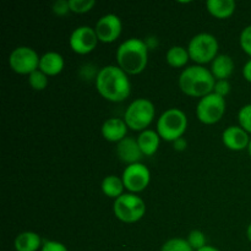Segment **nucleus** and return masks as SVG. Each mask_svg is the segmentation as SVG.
<instances>
[{
    "label": "nucleus",
    "instance_id": "nucleus-7",
    "mask_svg": "<svg viewBox=\"0 0 251 251\" xmlns=\"http://www.w3.org/2000/svg\"><path fill=\"white\" fill-rule=\"evenodd\" d=\"M113 212L118 220L124 223L139 222L146 213V203L137 194H123L114 200Z\"/></svg>",
    "mask_w": 251,
    "mask_h": 251
},
{
    "label": "nucleus",
    "instance_id": "nucleus-14",
    "mask_svg": "<svg viewBox=\"0 0 251 251\" xmlns=\"http://www.w3.org/2000/svg\"><path fill=\"white\" fill-rule=\"evenodd\" d=\"M117 154L118 158L124 162L126 166L139 163L144 156L139 144H137V140L132 139V137H125L117 145Z\"/></svg>",
    "mask_w": 251,
    "mask_h": 251
},
{
    "label": "nucleus",
    "instance_id": "nucleus-27",
    "mask_svg": "<svg viewBox=\"0 0 251 251\" xmlns=\"http://www.w3.org/2000/svg\"><path fill=\"white\" fill-rule=\"evenodd\" d=\"M238 122L240 127H243L248 134H251V103L240 108L238 113Z\"/></svg>",
    "mask_w": 251,
    "mask_h": 251
},
{
    "label": "nucleus",
    "instance_id": "nucleus-3",
    "mask_svg": "<svg viewBox=\"0 0 251 251\" xmlns=\"http://www.w3.org/2000/svg\"><path fill=\"white\" fill-rule=\"evenodd\" d=\"M178 82L184 95L201 100L213 92L216 78L210 69L202 65H193L181 71Z\"/></svg>",
    "mask_w": 251,
    "mask_h": 251
},
{
    "label": "nucleus",
    "instance_id": "nucleus-1",
    "mask_svg": "<svg viewBox=\"0 0 251 251\" xmlns=\"http://www.w3.org/2000/svg\"><path fill=\"white\" fill-rule=\"evenodd\" d=\"M96 88L104 100L109 102H123L131 93L129 75L118 65H107L96 76Z\"/></svg>",
    "mask_w": 251,
    "mask_h": 251
},
{
    "label": "nucleus",
    "instance_id": "nucleus-24",
    "mask_svg": "<svg viewBox=\"0 0 251 251\" xmlns=\"http://www.w3.org/2000/svg\"><path fill=\"white\" fill-rule=\"evenodd\" d=\"M48 77L49 76H47L46 74L42 73L38 69L34 73H32L31 75H28V83L34 91H43L46 90L49 83Z\"/></svg>",
    "mask_w": 251,
    "mask_h": 251
},
{
    "label": "nucleus",
    "instance_id": "nucleus-15",
    "mask_svg": "<svg viewBox=\"0 0 251 251\" xmlns=\"http://www.w3.org/2000/svg\"><path fill=\"white\" fill-rule=\"evenodd\" d=\"M127 129L129 127H127L124 119H120V118H110V119H107L103 123L102 127H100V132H102V136L107 141L119 144L122 140H124L126 137Z\"/></svg>",
    "mask_w": 251,
    "mask_h": 251
},
{
    "label": "nucleus",
    "instance_id": "nucleus-28",
    "mask_svg": "<svg viewBox=\"0 0 251 251\" xmlns=\"http://www.w3.org/2000/svg\"><path fill=\"white\" fill-rule=\"evenodd\" d=\"M239 42L243 50L251 58V25L243 29L239 37Z\"/></svg>",
    "mask_w": 251,
    "mask_h": 251
},
{
    "label": "nucleus",
    "instance_id": "nucleus-2",
    "mask_svg": "<svg viewBox=\"0 0 251 251\" xmlns=\"http://www.w3.org/2000/svg\"><path fill=\"white\" fill-rule=\"evenodd\" d=\"M118 66L127 75H139L149 63V46L140 38H129L117 49Z\"/></svg>",
    "mask_w": 251,
    "mask_h": 251
},
{
    "label": "nucleus",
    "instance_id": "nucleus-23",
    "mask_svg": "<svg viewBox=\"0 0 251 251\" xmlns=\"http://www.w3.org/2000/svg\"><path fill=\"white\" fill-rule=\"evenodd\" d=\"M161 251H194V249L190 247L186 239L172 238L162 245Z\"/></svg>",
    "mask_w": 251,
    "mask_h": 251
},
{
    "label": "nucleus",
    "instance_id": "nucleus-13",
    "mask_svg": "<svg viewBox=\"0 0 251 251\" xmlns=\"http://www.w3.org/2000/svg\"><path fill=\"white\" fill-rule=\"evenodd\" d=\"M250 136L239 125L228 126L222 132V142L230 151H243L248 149L250 144Z\"/></svg>",
    "mask_w": 251,
    "mask_h": 251
},
{
    "label": "nucleus",
    "instance_id": "nucleus-34",
    "mask_svg": "<svg viewBox=\"0 0 251 251\" xmlns=\"http://www.w3.org/2000/svg\"><path fill=\"white\" fill-rule=\"evenodd\" d=\"M198 251H221V250L217 249V248L212 247V245H206V247H203L202 249H200Z\"/></svg>",
    "mask_w": 251,
    "mask_h": 251
},
{
    "label": "nucleus",
    "instance_id": "nucleus-16",
    "mask_svg": "<svg viewBox=\"0 0 251 251\" xmlns=\"http://www.w3.org/2000/svg\"><path fill=\"white\" fill-rule=\"evenodd\" d=\"M64 66H65V60L58 51H47L39 60V70L47 76L59 75L64 70Z\"/></svg>",
    "mask_w": 251,
    "mask_h": 251
},
{
    "label": "nucleus",
    "instance_id": "nucleus-9",
    "mask_svg": "<svg viewBox=\"0 0 251 251\" xmlns=\"http://www.w3.org/2000/svg\"><path fill=\"white\" fill-rule=\"evenodd\" d=\"M41 56L31 47L21 46L10 53L9 65L14 73L20 75H31L39 69Z\"/></svg>",
    "mask_w": 251,
    "mask_h": 251
},
{
    "label": "nucleus",
    "instance_id": "nucleus-5",
    "mask_svg": "<svg viewBox=\"0 0 251 251\" xmlns=\"http://www.w3.org/2000/svg\"><path fill=\"white\" fill-rule=\"evenodd\" d=\"M156 115L154 104L147 98L132 100L124 113V120L127 127L134 131H144L153 122Z\"/></svg>",
    "mask_w": 251,
    "mask_h": 251
},
{
    "label": "nucleus",
    "instance_id": "nucleus-32",
    "mask_svg": "<svg viewBox=\"0 0 251 251\" xmlns=\"http://www.w3.org/2000/svg\"><path fill=\"white\" fill-rule=\"evenodd\" d=\"M243 76H244V78L248 82L251 83V59H249L245 63V65L243 66Z\"/></svg>",
    "mask_w": 251,
    "mask_h": 251
},
{
    "label": "nucleus",
    "instance_id": "nucleus-35",
    "mask_svg": "<svg viewBox=\"0 0 251 251\" xmlns=\"http://www.w3.org/2000/svg\"><path fill=\"white\" fill-rule=\"evenodd\" d=\"M247 237H248V239H249V242L251 243V223L248 226V228H247Z\"/></svg>",
    "mask_w": 251,
    "mask_h": 251
},
{
    "label": "nucleus",
    "instance_id": "nucleus-17",
    "mask_svg": "<svg viewBox=\"0 0 251 251\" xmlns=\"http://www.w3.org/2000/svg\"><path fill=\"white\" fill-rule=\"evenodd\" d=\"M210 71L216 81L228 80V77L234 71V61H233L232 56H229L228 54H218L215 60L211 63Z\"/></svg>",
    "mask_w": 251,
    "mask_h": 251
},
{
    "label": "nucleus",
    "instance_id": "nucleus-21",
    "mask_svg": "<svg viewBox=\"0 0 251 251\" xmlns=\"http://www.w3.org/2000/svg\"><path fill=\"white\" fill-rule=\"evenodd\" d=\"M100 189H102V193L107 198L117 200L118 198H120L124 194L125 185L122 176H113L112 174V176H108L103 179L102 184H100Z\"/></svg>",
    "mask_w": 251,
    "mask_h": 251
},
{
    "label": "nucleus",
    "instance_id": "nucleus-25",
    "mask_svg": "<svg viewBox=\"0 0 251 251\" xmlns=\"http://www.w3.org/2000/svg\"><path fill=\"white\" fill-rule=\"evenodd\" d=\"M188 243L190 244V247L193 248L194 251H198L202 249L203 247L207 245V240H206L205 233L201 232L199 229H194L189 233L188 238H186Z\"/></svg>",
    "mask_w": 251,
    "mask_h": 251
},
{
    "label": "nucleus",
    "instance_id": "nucleus-30",
    "mask_svg": "<svg viewBox=\"0 0 251 251\" xmlns=\"http://www.w3.org/2000/svg\"><path fill=\"white\" fill-rule=\"evenodd\" d=\"M213 92L216 95L221 96V97L226 98V96L229 95L230 92V83L228 80H218L216 81L215 88H213Z\"/></svg>",
    "mask_w": 251,
    "mask_h": 251
},
{
    "label": "nucleus",
    "instance_id": "nucleus-36",
    "mask_svg": "<svg viewBox=\"0 0 251 251\" xmlns=\"http://www.w3.org/2000/svg\"><path fill=\"white\" fill-rule=\"evenodd\" d=\"M248 151H249V156H250V158H251V140H250L249 147H248Z\"/></svg>",
    "mask_w": 251,
    "mask_h": 251
},
{
    "label": "nucleus",
    "instance_id": "nucleus-22",
    "mask_svg": "<svg viewBox=\"0 0 251 251\" xmlns=\"http://www.w3.org/2000/svg\"><path fill=\"white\" fill-rule=\"evenodd\" d=\"M166 60L172 68H184L190 60V55H189L188 48L181 46H173L167 50Z\"/></svg>",
    "mask_w": 251,
    "mask_h": 251
},
{
    "label": "nucleus",
    "instance_id": "nucleus-19",
    "mask_svg": "<svg viewBox=\"0 0 251 251\" xmlns=\"http://www.w3.org/2000/svg\"><path fill=\"white\" fill-rule=\"evenodd\" d=\"M136 140L144 156H153L158 150L162 139L157 130L147 129L140 132Z\"/></svg>",
    "mask_w": 251,
    "mask_h": 251
},
{
    "label": "nucleus",
    "instance_id": "nucleus-20",
    "mask_svg": "<svg viewBox=\"0 0 251 251\" xmlns=\"http://www.w3.org/2000/svg\"><path fill=\"white\" fill-rule=\"evenodd\" d=\"M234 0H207L206 1V9L216 19H228L232 16L235 11Z\"/></svg>",
    "mask_w": 251,
    "mask_h": 251
},
{
    "label": "nucleus",
    "instance_id": "nucleus-12",
    "mask_svg": "<svg viewBox=\"0 0 251 251\" xmlns=\"http://www.w3.org/2000/svg\"><path fill=\"white\" fill-rule=\"evenodd\" d=\"M98 41L102 43H113L120 37L123 31V22L115 14H107L100 17L95 26Z\"/></svg>",
    "mask_w": 251,
    "mask_h": 251
},
{
    "label": "nucleus",
    "instance_id": "nucleus-31",
    "mask_svg": "<svg viewBox=\"0 0 251 251\" xmlns=\"http://www.w3.org/2000/svg\"><path fill=\"white\" fill-rule=\"evenodd\" d=\"M41 251H69L68 248L60 242H56V240H46L43 243V247H42Z\"/></svg>",
    "mask_w": 251,
    "mask_h": 251
},
{
    "label": "nucleus",
    "instance_id": "nucleus-11",
    "mask_svg": "<svg viewBox=\"0 0 251 251\" xmlns=\"http://www.w3.org/2000/svg\"><path fill=\"white\" fill-rule=\"evenodd\" d=\"M98 42L100 41H98L95 28L90 26H78L71 32L70 38H69L70 48L80 55H86L95 50Z\"/></svg>",
    "mask_w": 251,
    "mask_h": 251
},
{
    "label": "nucleus",
    "instance_id": "nucleus-8",
    "mask_svg": "<svg viewBox=\"0 0 251 251\" xmlns=\"http://www.w3.org/2000/svg\"><path fill=\"white\" fill-rule=\"evenodd\" d=\"M226 108V98L212 92L199 100L196 105V117L205 125L216 124L223 118Z\"/></svg>",
    "mask_w": 251,
    "mask_h": 251
},
{
    "label": "nucleus",
    "instance_id": "nucleus-33",
    "mask_svg": "<svg viewBox=\"0 0 251 251\" xmlns=\"http://www.w3.org/2000/svg\"><path fill=\"white\" fill-rule=\"evenodd\" d=\"M186 141L184 140V137H181V139L176 140V142H174V149L176 150V151H183V150L186 149Z\"/></svg>",
    "mask_w": 251,
    "mask_h": 251
},
{
    "label": "nucleus",
    "instance_id": "nucleus-4",
    "mask_svg": "<svg viewBox=\"0 0 251 251\" xmlns=\"http://www.w3.org/2000/svg\"><path fill=\"white\" fill-rule=\"evenodd\" d=\"M188 129V117L179 108H169L157 120V132L162 140L176 142L181 139Z\"/></svg>",
    "mask_w": 251,
    "mask_h": 251
},
{
    "label": "nucleus",
    "instance_id": "nucleus-26",
    "mask_svg": "<svg viewBox=\"0 0 251 251\" xmlns=\"http://www.w3.org/2000/svg\"><path fill=\"white\" fill-rule=\"evenodd\" d=\"M70 11L74 14H86L95 7V0H69Z\"/></svg>",
    "mask_w": 251,
    "mask_h": 251
},
{
    "label": "nucleus",
    "instance_id": "nucleus-10",
    "mask_svg": "<svg viewBox=\"0 0 251 251\" xmlns=\"http://www.w3.org/2000/svg\"><path fill=\"white\" fill-rule=\"evenodd\" d=\"M125 189L131 194H139L144 191L151 181V172L144 163L130 164L126 166L122 176Z\"/></svg>",
    "mask_w": 251,
    "mask_h": 251
},
{
    "label": "nucleus",
    "instance_id": "nucleus-6",
    "mask_svg": "<svg viewBox=\"0 0 251 251\" xmlns=\"http://www.w3.org/2000/svg\"><path fill=\"white\" fill-rule=\"evenodd\" d=\"M218 49L220 44L217 38L207 32L198 33L190 39L188 44L189 55L191 60L195 61L196 65L212 63L218 55Z\"/></svg>",
    "mask_w": 251,
    "mask_h": 251
},
{
    "label": "nucleus",
    "instance_id": "nucleus-29",
    "mask_svg": "<svg viewBox=\"0 0 251 251\" xmlns=\"http://www.w3.org/2000/svg\"><path fill=\"white\" fill-rule=\"evenodd\" d=\"M54 14L56 16H65L68 12H70V5H69V0H56L51 6Z\"/></svg>",
    "mask_w": 251,
    "mask_h": 251
},
{
    "label": "nucleus",
    "instance_id": "nucleus-18",
    "mask_svg": "<svg viewBox=\"0 0 251 251\" xmlns=\"http://www.w3.org/2000/svg\"><path fill=\"white\" fill-rule=\"evenodd\" d=\"M43 243L38 233L26 230L17 234V237L15 238L14 247L16 251H41Z\"/></svg>",
    "mask_w": 251,
    "mask_h": 251
}]
</instances>
